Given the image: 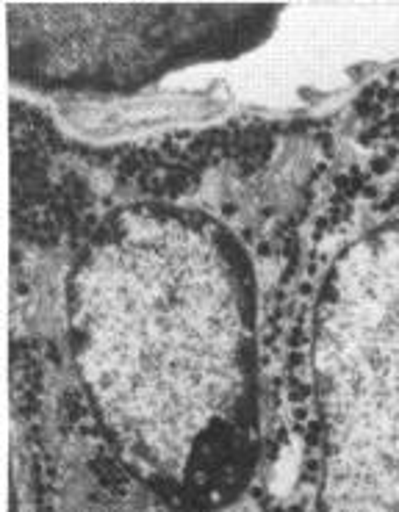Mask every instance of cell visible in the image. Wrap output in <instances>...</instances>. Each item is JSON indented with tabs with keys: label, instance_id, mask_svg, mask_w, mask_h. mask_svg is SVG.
I'll return each instance as SVG.
<instances>
[{
	"label": "cell",
	"instance_id": "6da1fadb",
	"mask_svg": "<svg viewBox=\"0 0 399 512\" xmlns=\"http://www.w3.org/2000/svg\"><path fill=\"white\" fill-rule=\"evenodd\" d=\"M70 319L122 463L186 510L236 499L258 463V346L233 241L194 214L125 211L81 258Z\"/></svg>",
	"mask_w": 399,
	"mask_h": 512
},
{
	"label": "cell",
	"instance_id": "7a4b0ae2",
	"mask_svg": "<svg viewBox=\"0 0 399 512\" xmlns=\"http://www.w3.org/2000/svg\"><path fill=\"white\" fill-rule=\"evenodd\" d=\"M316 382L322 512H399V225L341 258L322 299Z\"/></svg>",
	"mask_w": 399,
	"mask_h": 512
}]
</instances>
